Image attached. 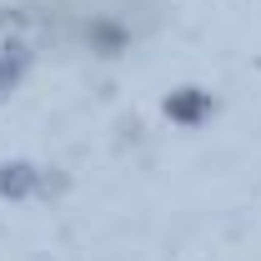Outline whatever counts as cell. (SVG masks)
I'll return each instance as SVG.
<instances>
[{"label": "cell", "instance_id": "3", "mask_svg": "<svg viewBox=\"0 0 261 261\" xmlns=\"http://www.w3.org/2000/svg\"><path fill=\"white\" fill-rule=\"evenodd\" d=\"M20 75H25V50L20 45H5L0 50V100H10V91L20 86Z\"/></svg>", "mask_w": 261, "mask_h": 261}, {"label": "cell", "instance_id": "1", "mask_svg": "<svg viewBox=\"0 0 261 261\" xmlns=\"http://www.w3.org/2000/svg\"><path fill=\"white\" fill-rule=\"evenodd\" d=\"M211 111H216V100H211V91H201V86H181V91L166 96V116L176 126H201Z\"/></svg>", "mask_w": 261, "mask_h": 261}, {"label": "cell", "instance_id": "2", "mask_svg": "<svg viewBox=\"0 0 261 261\" xmlns=\"http://www.w3.org/2000/svg\"><path fill=\"white\" fill-rule=\"evenodd\" d=\"M35 186H40V171L31 161H5L0 166V196L5 201H25Z\"/></svg>", "mask_w": 261, "mask_h": 261}]
</instances>
